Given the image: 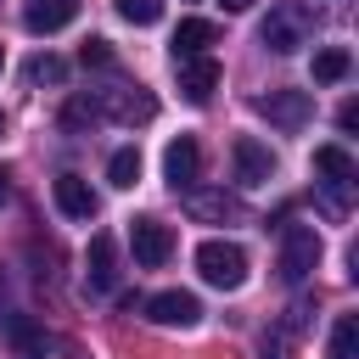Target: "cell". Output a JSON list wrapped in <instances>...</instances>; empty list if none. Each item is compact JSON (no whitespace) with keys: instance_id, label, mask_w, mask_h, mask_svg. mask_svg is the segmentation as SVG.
I'll return each instance as SVG.
<instances>
[{"instance_id":"obj_1","label":"cell","mask_w":359,"mask_h":359,"mask_svg":"<svg viewBox=\"0 0 359 359\" xmlns=\"http://www.w3.org/2000/svg\"><path fill=\"white\" fill-rule=\"evenodd\" d=\"M314 6H303V0H275L269 6V17L258 22V39H264V50H275V56H292V50H303L309 39H314Z\"/></svg>"},{"instance_id":"obj_2","label":"cell","mask_w":359,"mask_h":359,"mask_svg":"<svg viewBox=\"0 0 359 359\" xmlns=\"http://www.w3.org/2000/svg\"><path fill=\"white\" fill-rule=\"evenodd\" d=\"M196 275L208 280V286H219V292H236V286H247V252L236 247V241H202L196 247Z\"/></svg>"},{"instance_id":"obj_3","label":"cell","mask_w":359,"mask_h":359,"mask_svg":"<svg viewBox=\"0 0 359 359\" xmlns=\"http://www.w3.org/2000/svg\"><path fill=\"white\" fill-rule=\"evenodd\" d=\"M90 107H95V118H112V123H151V118H157V101H151V90H140V84L95 90Z\"/></svg>"},{"instance_id":"obj_4","label":"cell","mask_w":359,"mask_h":359,"mask_svg":"<svg viewBox=\"0 0 359 359\" xmlns=\"http://www.w3.org/2000/svg\"><path fill=\"white\" fill-rule=\"evenodd\" d=\"M314 264H320V236H314V224H286V230H280V275H286L292 286H303V280L314 275Z\"/></svg>"},{"instance_id":"obj_5","label":"cell","mask_w":359,"mask_h":359,"mask_svg":"<svg viewBox=\"0 0 359 359\" xmlns=\"http://www.w3.org/2000/svg\"><path fill=\"white\" fill-rule=\"evenodd\" d=\"M258 112H264L275 129L297 135V129L314 118V95H309V90H269V95H258Z\"/></svg>"},{"instance_id":"obj_6","label":"cell","mask_w":359,"mask_h":359,"mask_svg":"<svg viewBox=\"0 0 359 359\" xmlns=\"http://www.w3.org/2000/svg\"><path fill=\"white\" fill-rule=\"evenodd\" d=\"M185 213L202 224H247V202L236 191H185Z\"/></svg>"},{"instance_id":"obj_7","label":"cell","mask_w":359,"mask_h":359,"mask_svg":"<svg viewBox=\"0 0 359 359\" xmlns=\"http://www.w3.org/2000/svg\"><path fill=\"white\" fill-rule=\"evenodd\" d=\"M129 247H135V264L140 269H163L174 258V230L163 219H135L129 224Z\"/></svg>"},{"instance_id":"obj_8","label":"cell","mask_w":359,"mask_h":359,"mask_svg":"<svg viewBox=\"0 0 359 359\" xmlns=\"http://www.w3.org/2000/svg\"><path fill=\"white\" fill-rule=\"evenodd\" d=\"M230 163H236V180H241V185H269V180H275V151H269L264 140H252V135H236Z\"/></svg>"},{"instance_id":"obj_9","label":"cell","mask_w":359,"mask_h":359,"mask_svg":"<svg viewBox=\"0 0 359 359\" xmlns=\"http://www.w3.org/2000/svg\"><path fill=\"white\" fill-rule=\"evenodd\" d=\"M196 174H202V146H196L191 135L168 140V151H163V180H168L174 191H196Z\"/></svg>"},{"instance_id":"obj_10","label":"cell","mask_w":359,"mask_h":359,"mask_svg":"<svg viewBox=\"0 0 359 359\" xmlns=\"http://www.w3.org/2000/svg\"><path fill=\"white\" fill-rule=\"evenodd\" d=\"M146 320L151 325H168V331H185V325L202 320V303L191 292H157V297H146Z\"/></svg>"},{"instance_id":"obj_11","label":"cell","mask_w":359,"mask_h":359,"mask_svg":"<svg viewBox=\"0 0 359 359\" xmlns=\"http://www.w3.org/2000/svg\"><path fill=\"white\" fill-rule=\"evenodd\" d=\"M174 73H180L185 101H196V107L219 90V62H213V56H180V62H174Z\"/></svg>"},{"instance_id":"obj_12","label":"cell","mask_w":359,"mask_h":359,"mask_svg":"<svg viewBox=\"0 0 359 359\" xmlns=\"http://www.w3.org/2000/svg\"><path fill=\"white\" fill-rule=\"evenodd\" d=\"M79 17V0H22V28L28 34H62Z\"/></svg>"},{"instance_id":"obj_13","label":"cell","mask_w":359,"mask_h":359,"mask_svg":"<svg viewBox=\"0 0 359 359\" xmlns=\"http://www.w3.org/2000/svg\"><path fill=\"white\" fill-rule=\"evenodd\" d=\"M90 269H84V280H90V292H112L118 286V241L101 230V236H90V258H84Z\"/></svg>"},{"instance_id":"obj_14","label":"cell","mask_w":359,"mask_h":359,"mask_svg":"<svg viewBox=\"0 0 359 359\" xmlns=\"http://www.w3.org/2000/svg\"><path fill=\"white\" fill-rule=\"evenodd\" d=\"M50 196H56V208L67 213V219H95V191H90V180H79V174H56V185H50Z\"/></svg>"},{"instance_id":"obj_15","label":"cell","mask_w":359,"mask_h":359,"mask_svg":"<svg viewBox=\"0 0 359 359\" xmlns=\"http://www.w3.org/2000/svg\"><path fill=\"white\" fill-rule=\"evenodd\" d=\"M219 45V22H208V17H180V28H174V62L180 56H208Z\"/></svg>"},{"instance_id":"obj_16","label":"cell","mask_w":359,"mask_h":359,"mask_svg":"<svg viewBox=\"0 0 359 359\" xmlns=\"http://www.w3.org/2000/svg\"><path fill=\"white\" fill-rule=\"evenodd\" d=\"M348 67H353V56H348L342 45L314 50V84H337V79H348Z\"/></svg>"},{"instance_id":"obj_17","label":"cell","mask_w":359,"mask_h":359,"mask_svg":"<svg viewBox=\"0 0 359 359\" xmlns=\"http://www.w3.org/2000/svg\"><path fill=\"white\" fill-rule=\"evenodd\" d=\"M314 168H320L325 180H359V163H353L342 146H320V151H314Z\"/></svg>"},{"instance_id":"obj_18","label":"cell","mask_w":359,"mask_h":359,"mask_svg":"<svg viewBox=\"0 0 359 359\" xmlns=\"http://www.w3.org/2000/svg\"><path fill=\"white\" fill-rule=\"evenodd\" d=\"M107 180H112L118 191H129V185L140 180V151H135V146H118V151L107 157Z\"/></svg>"},{"instance_id":"obj_19","label":"cell","mask_w":359,"mask_h":359,"mask_svg":"<svg viewBox=\"0 0 359 359\" xmlns=\"http://www.w3.org/2000/svg\"><path fill=\"white\" fill-rule=\"evenodd\" d=\"M331 359H359V314H337V325H331Z\"/></svg>"},{"instance_id":"obj_20","label":"cell","mask_w":359,"mask_h":359,"mask_svg":"<svg viewBox=\"0 0 359 359\" xmlns=\"http://www.w3.org/2000/svg\"><path fill=\"white\" fill-rule=\"evenodd\" d=\"M62 79H67V62H62V56L45 50V56L28 62V84H62Z\"/></svg>"},{"instance_id":"obj_21","label":"cell","mask_w":359,"mask_h":359,"mask_svg":"<svg viewBox=\"0 0 359 359\" xmlns=\"http://www.w3.org/2000/svg\"><path fill=\"white\" fill-rule=\"evenodd\" d=\"M118 17L135 22V28H151L163 17V0H118Z\"/></svg>"},{"instance_id":"obj_22","label":"cell","mask_w":359,"mask_h":359,"mask_svg":"<svg viewBox=\"0 0 359 359\" xmlns=\"http://www.w3.org/2000/svg\"><path fill=\"white\" fill-rule=\"evenodd\" d=\"M79 62H84V67H112V45H107V39H84V45H79Z\"/></svg>"},{"instance_id":"obj_23","label":"cell","mask_w":359,"mask_h":359,"mask_svg":"<svg viewBox=\"0 0 359 359\" xmlns=\"http://www.w3.org/2000/svg\"><path fill=\"white\" fill-rule=\"evenodd\" d=\"M337 123H342V129L353 135V129H359V107H353V101H342V112H337Z\"/></svg>"},{"instance_id":"obj_24","label":"cell","mask_w":359,"mask_h":359,"mask_svg":"<svg viewBox=\"0 0 359 359\" xmlns=\"http://www.w3.org/2000/svg\"><path fill=\"white\" fill-rule=\"evenodd\" d=\"M6 196H11V174L0 168V202H6Z\"/></svg>"},{"instance_id":"obj_25","label":"cell","mask_w":359,"mask_h":359,"mask_svg":"<svg viewBox=\"0 0 359 359\" xmlns=\"http://www.w3.org/2000/svg\"><path fill=\"white\" fill-rule=\"evenodd\" d=\"M247 6H252V0H224V11H247Z\"/></svg>"},{"instance_id":"obj_26","label":"cell","mask_w":359,"mask_h":359,"mask_svg":"<svg viewBox=\"0 0 359 359\" xmlns=\"http://www.w3.org/2000/svg\"><path fill=\"white\" fill-rule=\"evenodd\" d=\"M0 135H6V112H0Z\"/></svg>"},{"instance_id":"obj_27","label":"cell","mask_w":359,"mask_h":359,"mask_svg":"<svg viewBox=\"0 0 359 359\" xmlns=\"http://www.w3.org/2000/svg\"><path fill=\"white\" fill-rule=\"evenodd\" d=\"M22 359H39V353H22Z\"/></svg>"},{"instance_id":"obj_28","label":"cell","mask_w":359,"mask_h":359,"mask_svg":"<svg viewBox=\"0 0 359 359\" xmlns=\"http://www.w3.org/2000/svg\"><path fill=\"white\" fill-rule=\"evenodd\" d=\"M0 67H6V50H0Z\"/></svg>"},{"instance_id":"obj_29","label":"cell","mask_w":359,"mask_h":359,"mask_svg":"<svg viewBox=\"0 0 359 359\" xmlns=\"http://www.w3.org/2000/svg\"><path fill=\"white\" fill-rule=\"evenodd\" d=\"M264 359H269V353H264Z\"/></svg>"}]
</instances>
